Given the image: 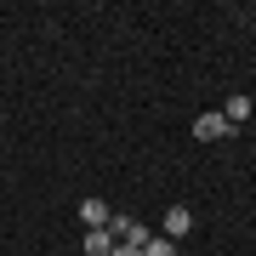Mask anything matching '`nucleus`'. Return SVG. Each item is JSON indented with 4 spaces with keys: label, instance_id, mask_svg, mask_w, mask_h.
I'll use <instances>...</instances> for the list:
<instances>
[{
    "label": "nucleus",
    "instance_id": "nucleus-1",
    "mask_svg": "<svg viewBox=\"0 0 256 256\" xmlns=\"http://www.w3.org/2000/svg\"><path fill=\"white\" fill-rule=\"evenodd\" d=\"M228 120H222V108H210V114H200V120H194V137H200V142H216V137H228Z\"/></svg>",
    "mask_w": 256,
    "mask_h": 256
},
{
    "label": "nucleus",
    "instance_id": "nucleus-4",
    "mask_svg": "<svg viewBox=\"0 0 256 256\" xmlns=\"http://www.w3.org/2000/svg\"><path fill=\"white\" fill-rule=\"evenodd\" d=\"M108 216H114L108 200H80V222L86 228H108Z\"/></svg>",
    "mask_w": 256,
    "mask_h": 256
},
{
    "label": "nucleus",
    "instance_id": "nucleus-2",
    "mask_svg": "<svg viewBox=\"0 0 256 256\" xmlns=\"http://www.w3.org/2000/svg\"><path fill=\"white\" fill-rule=\"evenodd\" d=\"M194 234V210L188 205H171L165 210V239H188Z\"/></svg>",
    "mask_w": 256,
    "mask_h": 256
},
{
    "label": "nucleus",
    "instance_id": "nucleus-3",
    "mask_svg": "<svg viewBox=\"0 0 256 256\" xmlns=\"http://www.w3.org/2000/svg\"><path fill=\"white\" fill-rule=\"evenodd\" d=\"M80 250H86V256H114V234H108V228H86Z\"/></svg>",
    "mask_w": 256,
    "mask_h": 256
},
{
    "label": "nucleus",
    "instance_id": "nucleus-7",
    "mask_svg": "<svg viewBox=\"0 0 256 256\" xmlns=\"http://www.w3.org/2000/svg\"><path fill=\"white\" fill-rule=\"evenodd\" d=\"M114 256H142V245H114Z\"/></svg>",
    "mask_w": 256,
    "mask_h": 256
},
{
    "label": "nucleus",
    "instance_id": "nucleus-5",
    "mask_svg": "<svg viewBox=\"0 0 256 256\" xmlns=\"http://www.w3.org/2000/svg\"><path fill=\"white\" fill-rule=\"evenodd\" d=\"M250 108H256V102H250L245 92H234V97H228V108H222V120H228V126H239V120H250Z\"/></svg>",
    "mask_w": 256,
    "mask_h": 256
},
{
    "label": "nucleus",
    "instance_id": "nucleus-6",
    "mask_svg": "<svg viewBox=\"0 0 256 256\" xmlns=\"http://www.w3.org/2000/svg\"><path fill=\"white\" fill-rule=\"evenodd\" d=\"M142 256H176V239H165V234H154V239H148V245H142Z\"/></svg>",
    "mask_w": 256,
    "mask_h": 256
}]
</instances>
